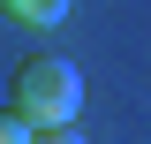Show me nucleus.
Returning <instances> with one entry per match:
<instances>
[{
    "mask_svg": "<svg viewBox=\"0 0 151 144\" xmlns=\"http://www.w3.org/2000/svg\"><path fill=\"white\" fill-rule=\"evenodd\" d=\"M76 106H83V68L60 53H30L15 68V114L30 129H76Z\"/></svg>",
    "mask_w": 151,
    "mask_h": 144,
    "instance_id": "nucleus-1",
    "label": "nucleus"
},
{
    "mask_svg": "<svg viewBox=\"0 0 151 144\" xmlns=\"http://www.w3.org/2000/svg\"><path fill=\"white\" fill-rule=\"evenodd\" d=\"M15 23H30V31H53L60 15H68V0H0Z\"/></svg>",
    "mask_w": 151,
    "mask_h": 144,
    "instance_id": "nucleus-2",
    "label": "nucleus"
},
{
    "mask_svg": "<svg viewBox=\"0 0 151 144\" xmlns=\"http://www.w3.org/2000/svg\"><path fill=\"white\" fill-rule=\"evenodd\" d=\"M0 144H38V129H30V121H23V114H15V106H0Z\"/></svg>",
    "mask_w": 151,
    "mask_h": 144,
    "instance_id": "nucleus-3",
    "label": "nucleus"
},
{
    "mask_svg": "<svg viewBox=\"0 0 151 144\" xmlns=\"http://www.w3.org/2000/svg\"><path fill=\"white\" fill-rule=\"evenodd\" d=\"M38 144H91L83 129H38Z\"/></svg>",
    "mask_w": 151,
    "mask_h": 144,
    "instance_id": "nucleus-4",
    "label": "nucleus"
}]
</instances>
